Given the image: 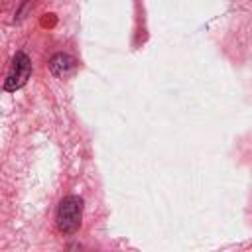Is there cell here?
<instances>
[{
    "mask_svg": "<svg viewBox=\"0 0 252 252\" xmlns=\"http://www.w3.org/2000/svg\"><path fill=\"white\" fill-rule=\"evenodd\" d=\"M81 219H83V199L77 195L65 197L57 209V228L65 234H73L81 226Z\"/></svg>",
    "mask_w": 252,
    "mask_h": 252,
    "instance_id": "obj_1",
    "label": "cell"
},
{
    "mask_svg": "<svg viewBox=\"0 0 252 252\" xmlns=\"http://www.w3.org/2000/svg\"><path fill=\"white\" fill-rule=\"evenodd\" d=\"M30 75H32V63H30L28 55L26 53H16V57L12 59L4 89L6 91H16V89L24 87V83L30 79Z\"/></svg>",
    "mask_w": 252,
    "mask_h": 252,
    "instance_id": "obj_2",
    "label": "cell"
},
{
    "mask_svg": "<svg viewBox=\"0 0 252 252\" xmlns=\"http://www.w3.org/2000/svg\"><path fill=\"white\" fill-rule=\"evenodd\" d=\"M75 67H77V61H75L71 55H67V53H57V55H53L51 61H49L51 73H53L55 77H61V79L67 77L69 73H73Z\"/></svg>",
    "mask_w": 252,
    "mask_h": 252,
    "instance_id": "obj_3",
    "label": "cell"
}]
</instances>
